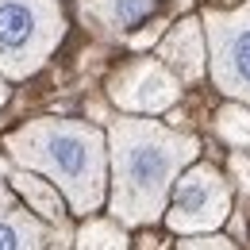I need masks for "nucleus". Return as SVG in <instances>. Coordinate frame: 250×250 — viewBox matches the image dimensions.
<instances>
[{"label":"nucleus","mask_w":250,"mask_h":250,"mask_svg":"<svg viewBox=\"0 0 250 250\" xmlns=\"http://www.w3.org/2000/svg\"><path fill=\"white\" fill-rule=\"evenodd\" d=\"M77 250H131V239L120 227V219H85L73 235Z\"/></svg>","instance_id":"9b49d317"},{"label":"nucleus","mask_w":250,"mask_h":250,"mask_svg":"<svg viewBox=\"0 0 250 250\" xmlns=\"http://www.w3.org/2000/svg\"><path fill=\"white\" fill-rule=\"evenodd\" d=\"M20 169L46 177L77 216H89L108 196V135L81 120L42 116L4 139Z\"/></svg>","instance_id":"f03ea898"},{"label":"nucleus","mask_w":250,"mask_h":250,"mask_svg":"<svg viewBox=\"0 0 250 250\" xmlns=\"http://www.w3.org/2000/svg\"><path fill=\"white\" fill-rule=\"evenodd\" d=\"M4 177H12V162L0 154V181H4Z\"/></svg>","instance_id":"2eb2a0df"},{"label":"nucleus","mask_w":250,"mask_h":250,"mask_svg":"<svg viewBox=\"0 0 250 250\" xmlns=\"http://www.w3.org/2000/svg\"><path fill=\"white\" fill-rule=\"evenodd\" d=\"M4 100H8V77H0V108H4Z\"/></svg>","instance_id":"dca6fc26"},{"label":"nucleus","mask_w":250,"mask_h":250,"mask_svg":"<svg viewBox=\"0 0 250 250\" xmlns=\"http://www.w3.org/2000/svg\"><path fill=\"white\" fill-rule=\"evenodd\" d=\"M200 23L208 35V65L216 89L250 104V0L231 12L208 8Z\"/></svg>","instance_id":"20e7f679"},{"label":"nucleus","mask_w":250,"mask_h":250,"mask_svg":"<svg viewBox=\"0 0 250 250\" xmlns=\"http://www.w3.org/2000/svg\"><path fill=\"white\" fill-rule=\"evenodd\" d=\"M231 173H235V181H239V188H243V196L250 200V158L231 154Z\"/></svg>","instance_id":"4468645a"},{"label":"nucleus","mask_w":250,"mask_h":250,"mask_svg":"<svg viewBox=\"0 0 250 250\" xmlns=\"http://www.w3.org/2000/svg\"><path fill=\"white\" fill-rule=\"evenodd\" d=\"M177 250H235V243L219 235H192L185 243H177Z\"/></svg>","instance_id":"ddd939ff"},{"label":"nucleus","mask_w":250,"mask_h":250,"mask_svg":"<svg viewBox=\"0 0 250 250\" xmlns=\"http://www.w3.org/2000/svg\"><path fill=\"white\" fill-rule=\"evenodd\" d=\"M12 188L27 200V208H31L35 216L42 219V223H50L58 235L65 231V204H62V192L50 185L46 177H39L31 169H12Z\"/></svg>","instance_id":"9d476101"},{"label":"nucleus","mask_w":250,"mask_h":250,"mask_svg":"<svg viewBox=\"0 0 250 250\" xmlns=\"http://www.w3.org/2000/svg\"><path fill=\"white\" fill-rule=\"evenodd\" d=\"M231 212V188L216 166H192L177 177L173 200L166 204V223L177 235H208Z\"/></svg>","instance_id":"39448f33"},{"label":"nucleus","mask_w":250,"mask_h":250,"mask_svg":"<svg viewBox=\"0 0 250 250\" xmlns=\"http://www.w3.org/2000/svg\"><path fill=\"white\" fill-rule=\"evenodd\" d=\"M50 227L0 185V250H46Z\"/></svg>","instance_id":"1a4fd4ad"},{"label":"nucleus","mask_w":250,"mask_h":250,"mask_svg":"<svg viewBox=\"0 0 250 250\" xmlns=\"http://www.w3.org/2000/svg\"><path fill=\"white\" fill-rule=\"evenodd\" d=\"M166 4L169 0H77V16L100 39L146 50L162 39Z\"/></svg>","instance_id":"423d86ee"},{"label":"nucleus","mask_w":250,"mask_h":250,"mask_svg":"<svg viewBox=\"0 0 250 250\" xmlns=\"http://www.w3.org/2000/svg\"><path fill=\"white\" fill-rule=\"evenodd\" d=\"M200 143L192 135L169 131L158 120L120 116L108 127V162H112V196L108 212L127 227H146L162 219L173 181L196 158Z\"/></svg>","instance_id":"f257e3e1"},{"label":"nucleus","mask_w":250,"mask_h":250,"mask_svg":"<svg viewBox=\"0 0 250 250\" xmlns=\"http://www.w3.org/2000/svg\"><path fill=\"white\" fill-rule=\"evenodd\" d=\"M158 58L177 73V81H200L204 77V23L200 20H177L169 31L158 39Z\"/></svg>","instance_id":"6e6552de"},{"label":"nucleus","mask_w":250,"mask_h":250,"mask_svg":"<svg viewBox=\"0 0 250 250\" xmlns=\"http://www.w3.org/2000/svg\"><path fill=\"white\" fill-rule=\"evenodd\" d=\"M108 96L127 116H158L177 104L181 81L162 58H131L108 77Z\"/></svg>","instance_id":"0eeeda50"},{"label":"nucleus","mask_w":250,"mask_h":250,"mask_svg":"<svg viewBox=\"0 0 250 250\" xmlns=\"http://www.w3.org/2000/svg\"><path fill=\"white\" fill-rule=\"evenodd\" d=\"M50 250H65V247H50Z\"/></svg>","instance_id":"f3484780"},{"label":"nucleus","mask_w":250,"mask_h":250,"mask_svg":"<svg viewBox=\"0 0 250 250\" xmlns=\"http://www.w3.org/2000/svg\"><path fill=\"white\" fill-rule=\"evenodd\" d=\"M216 131L227 146H250V108L227 104L216 112Z\"/></svg>","instance_id":"f8f14e48"},{"label":"nucleus","mask_w":250,"mask_h":250,"mask_svg":"<svg viewBox=\"0 0 250 250\" xmlns=\"http://www.w3.org/2000/svg\"><path fill=\"white\" fill-rule=\"evenodd\" d=\"M65 35V16L58 0H0V77L23 81Z\"/></svg>","instance_id":"7ed1b4c3"}]
</instances>
